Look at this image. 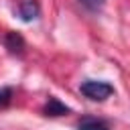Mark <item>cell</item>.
Here are the masks:
<instances>
[{
	"label": "cell",
	"mask_w": 130,
	"mask_h": 130,
	"mask_svg": "<svg viewBox=\"0 0 130 130\" xmlns=\"http://www.w3.org/2000/svg\"><path fill=\"white\" fill-rule=\"evenodd\" d=\"M79 91L85 98L93 100V102H104V100H108L114 93V87L110 83H106V81H93L91 79V81H83L79 85Z\"/></svg>",
	"instance_id": "1"
},
{
	"label": "cell",
	"mask_w": 130,
	"mask_h": 130,
	"mask_svg": "<svg viewBox=\"0 0 130 130\" xmlns=\"http://www.w3.org/2000/svg\"><path fill=\"white\" fill-rule=\"evenodd\" d=\"M39 12H41V6H39L37 0H24V2L18 4V18L24 20V22L35 20L39 16Z\"/></svg>",
	"instance_id": "2"
},
{
	"label": "cell",
	"mask_w": 130,
	"mask_h": 130,
	"mask_svg": "<svg viewBox=\"0 0 130 130\" xmlns=\"http://www.w3.org/2000/svg\"><path fill=\"white\" fill-rule=\"evenodd\" d=\"M43 114L45 116H67V114H71V108L69 106H65L61 100H57V98H49L47 100V104L43 106Z\"/></svg>",
	"instance_id": "3"
},
{
	"label": "cell",
	"mask_w": 130,
	"mask_h": 130,
	"mask_svg": "<svg viewBox=\"0 0 130 130\" xmlns=\"http://www.w3.org/2000/svg\"><path fill=\"white\" fill-rule=\"evenodd\" d=\"M4 45H6V49L10 51V53H22L24 51V39H22V35L20 32H14V30H10V32H6V37H4Z\"/></svg>",
	"instance_id": "4"
},
{
	"label": "cell",
	"mask_w": 130,
	"mask_h": 130,
	"mask_svg": "<svg viewBox=\"0 0 130 130\" xmlns=\"http://www.w3.org/2000/svg\"><path fill=\"white\" fill-rule=\"evenodd\" d=\"M77 130H110V128L106 126V122L91 118V116H85L77 122Z\"/></svg>",
	"instance_id": "5"
},
{
	"label": "cell",
	"mask_w": 130,
	"mask_h": 130,
	"mask_svg": "<svg viewBox=\"0 0 130 130\" xmlns=\"http://www.w3.org/2000/svg\"><path fill=\"white\" fill-rule=\"evenodd\" d=\"M12 98V87H0V106H6Z\"/></svg>",
	"instance_id": "6"
},
{
	"label": "cell",
	"mask_w": 130,
	"mask_h": 130,
	"mask_svg": "<svg viewBox=\"0 0 130 130\" xmlns=\"http://www.w3.org/2000/svg\"><path fill=\"white\" fill-rule=\"evenodd\" d=\"M89 10H98V8H102L104 4H106V0H81Z\"/></svg>",
	"instance_id": "7"
}]
</instances>
